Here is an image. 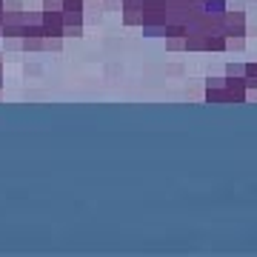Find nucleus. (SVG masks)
Returning a JSON list of instances; mask_svg holds the SVG:
<instances>
[{"mask_svg": "<svg viewBox=\"0 0 257 257\" xmlns=\"http://www.w3.org/2000/svg\"><path fill=\"white\" fill-rule=\"evenodd\" d=\"M103 3H123V0H103Z\"/></svg>", "mask_w": 257, "mask_h": 257, "instance_id": "nucleus-18", "label": "nucleus"}, {"mask_svg": "<svg viewBox=\"0 0 257 257\" xmlns=\"http://www.w3.org/2000/svg\"><path fill=\"white\" fill-rule=\"evenodd\" d=\"M86 3H103V0H86Z\"/></svg>", "mask_w": 257, "mask_h": 257, "instance_id": "nucleus-19", "label": "nucleus"}, {"mask_svg": "<svg viewBox=\"0 0 257 257\" xmlns=\"http://www.w3.org/2000/svg\"><path fill=\"white\" fill-rule=\"evenodd\" d=\"M243 49H246V35L226 37V52H243Z\"/></svg>", "mask_w": 257, "mask_h": 257, "instance_id": "nucleus-9", "label": "nucleus"}, {"mask_svg": "<svg viewBox=\"0 0 257 257\" xmlns=\"http://www.w3.org/2000/svg\"><path fill=\"white\" fill-rule=\"evenodd\" d=\"M226 74H231V77H246V63H229L226 66Z\"/></svg>", "mask_w": 257, "mask_h": 257, "instance_id": "nucleus-12", "label": "nucleus"}, {"mask_svg": "<svg viewBox=\"0 0 257 257\" xmlns=\"http://www.w3.org/2000/svg\"><path fill=\"white\" fill-rule=\"evenodd\" d=\"M120 20L123 26H143V6L140 3H120Z\"/></svg>", "mask_w": 257, "mask_h": 257, "instance_id": "nucleus-3", "label": "nucleus"}, {"mask_svg": "<svg viewBox=\"0 0 257 257\" xmlns=\"http://www.w3.org/2000/svg\"><path fill=\"white\" fill-rule=\"evenodd\" d=\"M246 74H251V77H257V60H254V63H246Z\"/></svg>", "mask_w": 257, "mask_h": 257, "instance_id": "nucleus-16", "label": "nucleus"}, {"mask_svg": "<svg viewBox=\"0 0 257 257\" xmlns=\"http://www.w3.org/2000/svg\"><path fill=\"white\" fill-rule=\"evenodd\" d=\"M23 52H43V37H23Z\"/></svg>", "mask_w": 257, "mask_h": 257, "instance_id": "nucleus-10", "label": "nucleus"}, {"mask_svg": "<svg viewBox=\"0 0 257 257\" xmlns=\"http://www.w3.org/2000/svg\"><path fill=\"white\" fill-rule=\"evenodd\" d=\"M226 92L231 94V103H246L248 100L246 77H231V74H226Z\"/></svg>", "mask_w": 257, "mask_h": 257, "instance_id": "nucleus-4", "label": "nucleus"}, {"mask_svg": "<svg viewBox=\"0 0 257 257\" xmlns=\"http://www.w3.org/2000/svg\"><path fill=\"white\" fill-rule=\"evenodd\" d=\"M246 89H248V92H257V77L246 74Z\"/></svg>", "mask_w": 257, "mask_h": 257, "instance_id": "nucleus-15", "label": "nucleus"}, {"mask_svg": "<svg viewBox=\"0 0 257 257\" xmlns=\"http://www.w3.org/2000/svg\"><path fill=\"white\" fill-rule=\"evenodd\" d=\"M63 35H46L43 37V52H60L63 49Z\"/></svg>", "mask_w": 257, "mask_h": 257, "instance_id": "nucleus-6", "label": "nucleus"}, {"mask_svg": "<svg viewBox=\"0 0 257 257\" xmlns=\"http://www.w3.org/2000/svg\"><path fill=\"white\" fill-rule=\"evenodd\" d=\"M0 89H3V55H0Z\"/></svg>", "mask_w": 257, "mask_h": 257, "instance_id": "nucleus-17", "label": "nucleus"}, {"mask_svg": "<svg viewBox=\"0 0 257 257\" xmlns=\"http://www.w3.org/2000/svg\"><path fill=\"white\" fill-rule=\"evenodd\" d=\"M3 52H23V37H12V35H3Z\"/></svg>", "mask_w": 257, "mask_h": 257, "instance_id": "nucleus-7", "label": "nucleus"}, {"mask_svg": "<svg viewBox=\"0 0 257 257\" xmlns=\"http://www.w3.org/2000/svg\"><path fill=\"white\" fill-rule=\"evenodd\" d=\"M0 37H3V23H0Z\"/></svg>", "mask_w": 257, "mask_h": 257, "instance_id": "nucleus-20", "label": "nucleus"}, {"mask_svg": "<svg viewBox=\"0 0 257 257\" xmlns=\"http://www.w3.org/2000/svg\"><path fill=\"white\" fill-rule=\"evenodd\" d=\"M223 35L234 37V35H246V6L243 3H231L226 15H223Z\"/></svg>", "mask_w": 257, "mask_h": 257, "instance_id": "nucleus-1", "label": "nucleus"}, {"mask_svg": "<svg viewBox=\"0 0 257 257\" xmlns=\"http://www.w3.org/2000/svg\"><path fill=\"white\" fill-rule=\"evenodd\" d=\"M192 3H203V0H192Z\"/></svg>", "mask_w": 257, "mask_h": 257, "instance_id": "nucleus-21", "label": "nucleus"}, {"mask_svg": "<svg viewBox=\"0 0 257 257\" xmlns=\"http://www.w3.org/2000/svg\"><path fill=\"white\" fill-rule=\"evenodd\" d=\"M86 23V0H63V26Z\"/></svg>", "mask_w": 257, "mask_h": 257, "instance_id": "nucleus-2", "label": "nucleus"}, {"mask_svg": "<svg viewBox=\"0 0 257 257\" xmlns=\"http://www.w3.org/2000/svg\"><path fill=\"white\" fill-rule=\"evenodd\" d=\"M206 103H231V94L226 89H211L206 92Z\"/></svg>", "mask_w": 257, "mask_h": 257, "instance_id": "nucleus-8", "label": "nucleus"}, {"mask_svg": "<svg viewBox=\"0 0 257 257\" xmlns=\"http://www.w3.org/2000/svg\"><path fill=\"white\" fill-rule=\"evenodd\" d=\"M211 89H226V74L223 77H209L206 80V92H211Z\"/></svg>", "mask_w": 257, "mask_h": 257, "instance_id": "nucleus-13", "label": "nucleus"}, {"mask_svg": "<svg viewBox=\"0 0 257 257\" xmlns=\"http://www.w3.org/2000/svg\"><path fill=\"white\" fill-rule=\"evenodd\" d=\"M169 52H186V37H163Z\"/></svg>", "mask_w": 257, "mask_h": 257, "instance_id": "nucleus-11", "label": "nucleus"}, {"mask_svg": "<svg viewBox=\"0 0 257 257\" xmlns=\"http://www.w3.org/2000/svg\"><path fill=\"white\" fill-rule=\"evenodd\" d=\"M63 37H83V26H63Z\"/></svg>", "mask_w": 257, "mask_h": 257, "instance_id": "nucleus-14", "label": "nucleus"}, {"mask_svg": "<svg viewBox=\"0 0 257 257\" xmlns=\"http://www.w3.org/2000/svg\"><path fill=\"white\" fill-rule=\"evenodd\" d=\"M46 35H63V9H43Z\"/></svg>", "mask_w": 257, "mask_h": 257, "instance_id": "nucleus-5", "label": "nucleus"}]
</instances>
